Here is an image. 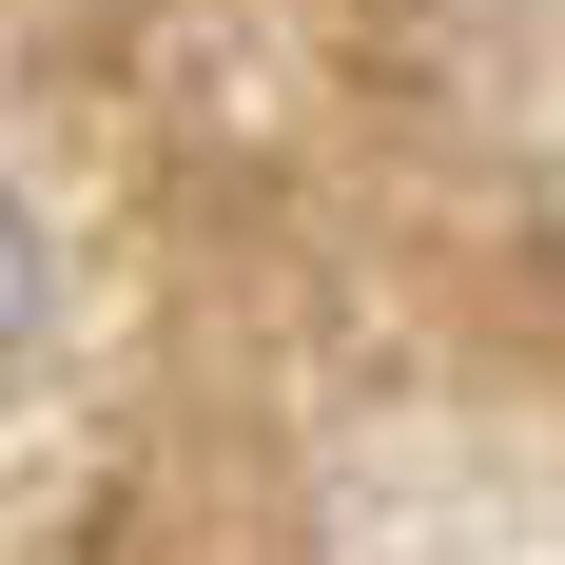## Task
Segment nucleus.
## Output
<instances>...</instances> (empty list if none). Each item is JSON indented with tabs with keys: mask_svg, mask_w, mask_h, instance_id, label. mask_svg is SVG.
<instances>
[{
	"mask_svg": "<svg viewBox=\"0 0 565 565\" xmlns=\"http://www.w3.org/2000/svg\"><path fill=\"white\" fill-rule=\"evenodd\" d=\"M20 351H40V234H20V195H0V391H20Z\"/></svg>",
	"mask_w": 565,
	"mask_h": 565,
	"instance_id": "1",
	"label": "nucleus"
}]
</instances>
